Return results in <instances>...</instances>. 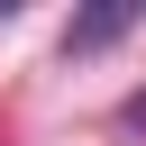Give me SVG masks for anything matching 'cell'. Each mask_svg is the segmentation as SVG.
Masks as SVG:
<instances>
[{
  "label": "cell",
  "mask_w": 146,
  "mask_h": 146,
  "mask_svg": "<svg viewBox=\"0 0 146 146\" xmlns=\"http://www.w3.org/2000/svg\"><path fill=\"white\" fill-rule=\"evenodd\" d=\"M128 27H146V0H119V9H82V18L64 27V55H100V46H119Z\"/></svg>",
  "instance_id": "cell-1"
},
{
  "label": "cell",
  "mask_w": 146,
  "mask_h": 146,
  "mask_svg": "<svg viewBox=\"0 0 146 146\" xmlns=\"http://www.w3.org/2000/svg\"><path fill=\"white\" fill-rule=\"evenodd\" d=\"M119 128H128V137H146V91H128V100H119Z\"/></svg>",
  "instance_id": "cell-2"
}]
</instances>
